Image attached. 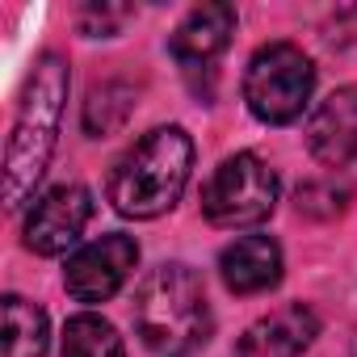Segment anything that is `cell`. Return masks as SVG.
I'll return each mask as SVG.
<instances>
[{
	"label": "cell",
	"instance_id": "cell-5",
	"mask_svg": "<svg viewBox=\"0 0 357 357\" xmlns=\"http://www.w3.org/2000/svg\"><path fill=\"white\" fill-rule=\"evenodd\" d=\"M273 206H278V172L252 151L227 155L202 190V215L215 227L265 223L273 215Z\"/></svg>",
	"mask_w": 357,
	"mask_h": 357
},
{
	"label": "cell",
	"instance_id": "cell-17",
	"mask_svg": "<svg viewBox=\"0 0 357 357\" xmlns=\"http://www.w3.org/2000/svg\"><path fill=\"white\" fill-rule=\"evenodd\" d=\"M353 357H357V349H353Z\"/></svg>",
	"mask_w": 357,
	"mask_h": 357
},
{
	"label": "cell",
	"instance_id": "cell-3",
	"mask_svg": "<svg viewBox=\"0 0 357 357\" xmlns=\"http://www.w3.org/2000/svg\"><path fill=\"white\" fill-rule=\"evenodd\" d=\"M194 143L181 126L147 130L109 172V202L126 219H160L190 185Z\"/></svg>",
	"mask_w": 357,
	"mask_h": 357
},
{
	"label": "cell",
	"instance_id": "cell-7",
	"mask_svg": "<svg viewBox=\"0 0 357 357\" xmlns=\"http://www.w3.org/2000/svg\"><path fill=\"white\" fill-rule=\"evenodd\" d=\"M135 261H139V244L130 236H122V231L101 236V240H93V244H84L80 252L68 257L63 286L76 303H105L122 290Z\"/></svg>",
	"mask_w": 357,
	"mask_h": 357
},
{
	"label": "cell",
	"instance_id": "cell-4",
	"mask_svg": "<svg viewBox=\"0 0 357 357\" xmlns=\"http://www.w3.org/2000/svg\"><path fill=\"white\" fill-rule=\"evenodd\" d=\"M311 93H315V68L294 43H269L248 59L244 101L261 122L269 126L294 122L307 109Z\"/></svg>",
	"mask_w": 357,
	"mask_h": 357
},
{
	"label": "cell",
	"instance_id": "cell-14",
	"mask_svg": "<svg viewBox=\"0 0 357 357\" xmlns=\"http://www.w3.org/2000/svg\"><path fill=\"white\" fill-rule=\"evenodd\" d=\"M59 357H126V349H122V336L114 332V324H105L101 315H72L63 328Z\"/></svg>",
	"mask_w": 357,
	"mask_h": 357
},
{
	"label": "cell",
	"instance_id": "cell-11",
	"mask_svg": "<svg viewBox=\"0 0 357 357\" xmlns=\"http://www.w3.org/2000/svg\"><path fill=\"white\" fill-rule=\"evenodd\" d=\"M219 278L231 294H261L282 282V248L269 236H244L219 252Z\"/></svg>",
	"mask_w": 357,
	"mask_h": 357
},
{
	"label": "cell",
	"instance_id": "cell-10",
	"mask_svg": "<svg viewBox=\"0 0 357 357\" xmlns=\"http://www.w3.org/2000/svg\"><path fill=\"white\" fill-rule=\"evenodd\" d=\"M315 336H319V315L303 303H290V307H278L273 315L257 319L240 336L236 357H303Z\"/></svg>",
	"mask_w": 357,
	"mask_h": 357
},
{
	"label": "cell",
	"instance_id": "cell-2",
	"mask_svg": "<svg viewBox=\"0 0 357 357\" xmlns=\"http://www.w3.org/2000/svg\"><path fill=\"white\" fill-rule=\"evenodd\" d=\"M135 328L155 357H194L198 349H206L215 315L202 278L176 261L151 269L135 294Z\"/></svg>",
	"mask_w": 357,
	"mask_h": 357
},
{
	"label": "cell",
	"instance_id": "cell-13",
	"mask_svg": "<svg viewBox=\"0 0 357 357\" xmlns=\"http://www.w3.org/2000/svg\"><path fill=\"white\" fill-rule=\"evenodd\" d=\"M135 105H139V89L135 84H126V80L93 84L89 101H84V135L89 139L114 135L118 126H126V118L135 114Z\"/></svg>",
	"mask_w": 357,
	"mask_h": 357
},
{
	"label": "cell",
	"instance_id": "cell-15",
	"mask_svg": "<svg viewBox=\"0 0 357 357\" xmlns=\"http://www.w3.org/2000/svg\"><path fill=\"white\" fill-rule=\"evenodd\" d=\"M349 198H353V185H349V181L324 176V181L298 185L294 206H298V215H307V219H332V215H340V211L349 206Z\"/></svg>",
	"mask_w": 357,
	"mask_h": 357
},
{
	"label": "cell",
	"instance_id": "cell-12",
	"mask_svg": "<svg viewBox=\"0 0 357 357\" xmlns=\"http://www.w3.org/2000/svg\"><path fill=\"white\" fill-rule=\"evenodd\" d=\"M51 324L47 311L26 303L22 294L5 298V357H47Z\"/></svg>",
	"mask_w": 357,
	"mask_h": 357
},
{
	"label": "cell",
	"instance_id": "cell-9",
	"mask_svg": "<svg viewBox=\"0 0 357 357\" xmlns=\"http://www.w3.org/2000/svg\"><path fill=\"white\" fill-rule=\"evenodd\" d=\"M307 147L328 168H344L357 160V84H344L319 101L307 122Z\"/></svg>",
	"mask_w": 357,
	"mask_h": 357
},
{
	"label": "cell",
	"instance_id": "cell-1",
	"mask_svg": "<svg viewBox=\"0 0 357 357\" xmlns=\"http://www.w3.org/2000/svg\"><path fill=\"white\" fill-rule=\"evenodd\" d=\"M63 101H68V63L55 51H47L26 80V93L13 118V135L5 147V206L9 211H22V202L34 194L38 176L51 164Z\"/></svg>",
	"mask_w": 357,
	"mask_h": 357
},
{
	"label": "cell",
	"instance_id": "cell-8",
	"mask_svg": "<svg viewBox=\"0 0 357 357\" xmlns=\"http://www.w3.org/2000/svg\"><path fill=\"white\" fill-rule=\"evenodd\" d=\"M89 219H93L89 190L84 185H55L34 202V211L26 219V248L38 257H59L80 240Z\"/></svg>",
	"mask_w": 357,
	"mask_h": 357
},
{
	"label": "cell",
	"instance_id": "cell-16",
	"mask_svg": "<svg viewBox=\"0 0 357 357\" xmlns=\"http://www.w3.org/2000/svg\"><path fill=\"white\" fill-rule=\"evenodd\" d=\"M76 22H80V34L109 38V34L122 30V22H130V9H122V5H89V9H80Z\"/></svg>",
	"mask_w": 357,
	"mask_h": 357
},
{
	"label": "cell",
	"instance_id": "cell-6",
	"mask_svg": "<svg viewBox=\"0 0 357 357\" xmlns=\"http://www.w3.org/2000/svg\"><path fill=\"white\" fill-rule=\"evenodd\" d=\"M231 34H236V9L231 5H198L190 9V17L176 26L168 51L172 59L181 63L190 89L198 97H215V76H219V59L223 51L231 47Z\"/></svg>",
	"mask_w": 357,
	"mask_h": 357
}]
</instances>
